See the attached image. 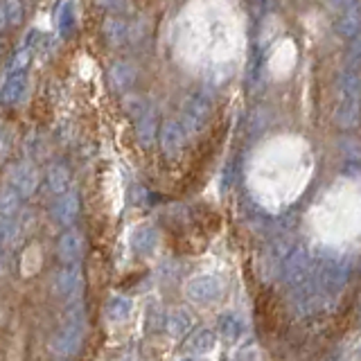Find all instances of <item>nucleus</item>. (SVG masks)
Wrapping results in <instances>:
<instances>
[{
  "instance_id": "1",
  "label": "nucleus",
  "mask_w": 361,
  "mask_h": 361,
  "mask_svg": "<svg viewBox=\"0 0 361 361\" xmlns=\"http://www.w3.org/2000/svg\"><path fill=\"white\" fill-rule=\"evenodd\" d=\"M359 118H361V77L357 71L350 68L338 79L334 122L341 129H353L359 124Z\"/></svg>"
},
{
  "instance_id": "2",
  "label": "nucleus",
  "mask_w": 361,
  "mask_h": 361,
  "mask_svg": "<svg viewBox=\"0 0 361 361\" xmlns=\"http://www.w3.org/2000/svg\"><path fill=\"white\" fill-rule=\"evenodd\" d=\"M212 97L208 93H203V90H197V93H190L183 102V106H180V127H183L188 138L192 135H199L203 129H206V124L210 122L212 118Z\"/></svg>"
},
{
  "instance_id": "3",
  "label": "nucleus",
  "mask_w": 361,
  "mask_h": 361,
  "mask_svg": "<svg viewBox=\"0 0 361 361\" xmlns=\"http://www.w3.org/2000/svg\"><path fill=\"white\" fill-rule=\"evenodd\" d=\"M310 274H312V255L307 251V246H302V244L291 246V251L280 264L282 282H285L289 289H296L302 282L310 280Z\"/></svg>"
},
{
  "instance_id": "4",
  "label": "nucleus",
  "mask_w": 361,
  "mask_h": 361,
  "mask_svg": "<svg viewBox=\"0 0 361 361\" xmlns=\"http://www.w3.org/2000/svg\"><path fill=\"white\" fill-rule=\"evenodd\" d=\"M350 278V269L341 259H323L319 264V271H316V287L321 289V293L325 296H336L341 293L343 287L348 285Z\"/></svg>"
},
{
  "instance_id": "5",
  "label": "nucleus",
  "mask_w": 361,
  "mask_h": 361,
  "mask_svg": "<svg viewBox=\"0 0 361 361\" xmlns=\"http://www.w3.org/2000/svg\"><path fill=\"white\" fill-rule=\"evenodd\" d=\"M86 327H79L73 323H63L50 338V353L56 359H68L79 353V348L84 343Z\"/></svg>"
},
{
  "instance_id": "6",
  "label": "nucleus",
  "mask_w": 361,
  "mask_h": 361,
  "mask_svg": "<svg viewBox=\"0 0 361 361\" xmlns=\"http://www.w3.org/2000/svg\"><path fill=\"white\" fill-rule=\"evenodd\" d=\"M7 183L14 188L23 199H30L32 195H37V190L41 185V172L34 163L20 161L7 169Z\"/></svg>"
},
{
  "instance_id": "7",
  "label": "nucleus",
  "mask_w": 361,
  "mask_h": 361,
  "mask_svg": "<svg viewBox=\"0 0 361 361\" xmlns=\"http://www.w3.org/2000/svg\"><path fill=\"white\" fill-rule=\"evenodd\" d=\"M84 289V271L79 264H63L54 276V293L66 302H75Z\"/></svg>"
},
{
  "instance_id": "8",
  "label": "nucleus",
  "mask_w": 361,
  "mask_h": 361,
  "mask_svg": "<svg viewBox=\"0 0 361 361\" xmlns=\"http://www.w3.org/2000/svg\"><path fill=\"white\" fill-rule=\"evenodd\" d=\"M224 293V280L214 274H199L188 280L185 296L192 302H212Z\"/></svg>"
},
{
  "instance_id": "9",
  "label": "nucleus",
  "mask_w": 361,
  "mask_h": 361,
  "mask_svg": "<svg viewBox=\"0 0 361 361\" xmlns=\"http://www.w3.org/2000/svg\"><path fill=\"white\" fill-rule=\"evenodd\" d=\"M86 253V237L79 228H66L56 240V257L61 264H79Z\"/></svg>"
},
{
  "instance_id": "10",
  "label": "nucleus",
  "mask_w": 361,
  "mask_h": 361,
  "mask_svg": "<svg viewBox=\"0 0 361 361\" xmlns=\"http://www.w3.org/2000/svg\"><path fill=\"white\" fill-rule=\"evenodd\" d=\"M185 140H188V135L183 127H180V122L174 118H167L161 127H158V142H161V149L169 161L183 152Z\"/></svg>"
},
{
  "instance_id": "11",
  "label": "nucleus",
  "mask_w": 361,
  "mask_h": 361,
  "mask_svg": "<svg viewBox=\"0 0 361 361\" xmlns=\"http://www.w3.org/2000/svg\"><path fill=\"white\" fill-rule=\"evenodd\" d=\"M323 293L316 287V282H302L300 287L293 289V310L298 316H312L321 310Z\"/></svg>"
},
{
  "instance_id": "12",
  "label": "nucleus",
  "mask_w": 361,
  "mask_h": 361,
  "mask_svg": "<svg viewBox=\"0 0 361 361\" xmlns=\"http://www.w3.org/2000/svg\"><path fill=\"white\" fill-rule=\"evenodd\" d=\"M135 77H138V68L131 61H116L106 73V82L113 93L124 95L129 93V88L135 84Z\"/></svg>"
},
{
  "instance_id": "13",
  "label": "nucleus",
  "mask_w": 361,
  "mask_h": 361,
  "mask_svg": "<svg viewBox=\"0 0 361 361\" xmlns=\"http://www.w3.org/2000/svg\"><path fill=\"white\" fill-rule=\"evenodd\" d=\"M79 217V195L75 190H68L63 195L56 197L54 206H52V219L63 226V228H71Z\"/></svg>"
},
{
  "instance_id": "14",
  "label": "nucleus",
  "mask_w": 361,
  "mask_h": 361,
  "mask_svg": "<svg viewBox=\"0 0 361 361\" xmlns=\"http://www.w3.org/2000/svg\"><path fill=\"white\" fill-rule=\"evenodd\" d=\"M361 30V5L355 0L353 5L338 9V18L334 23V32L341 39H355Z\"/></svg>"
},
{
  "instance_id": "15",
  "label": "nucleus",
  "mask_w": 361,
  "mask_h": 361,
  "mask_svg": "<svg viewBox=\"0 0 361 361\" xmlns=\"http://www.w3.org/2000/svg\"><path fill=\"white\" fill-rule=\"evenodd\" d=\"M27 90V71L9 73L3 88H0V104L3 106H14L23 99Z\"/></svg>"
},
{
  "instance_id": "16",
  "label": "nucleus",
  "mask_w": 361,
  "mask_h": 361,
  "mask_svg": "<svg viewBox=\"0 0 361 361\" xmlns=\"http://www.w3.org/2000/svg\"><path fill=\"white\" fill-rule=\"evenodd\" d=\"M102 34L111 48H120L129 41V20L120 14H109L102 23Z\"/></svg>"
},
{
  "instance_id": "17",
  "label": "nucleus",
  "mask_w": 361,
  "mask_h": 361,
  "mask_svg": "<svg viewBox=\"0 0 361 361\" xmlns=\"http://www.w3.org/2000/svg\"><path fill=\"white\" fill-rule=\"evenodd\" d=\"M158 244V231L154 228V226H135V228L131 231L129 235V246L131 251L135 255H149L154 253V248Z\"/></svg>"
},
{
  "instance_id": "18",
  "label": "nucleus",
  "mask_w": 361,
  "mask_h": 361,
  "mask_svg": "<svg viewBox=\"0 0 361 361\" xmlns=\"http://www.w3.org/2000/svg\"><path fill=\"white\" fill-rule=\"evenodd\" d=\"M71 180H73V174H71V167L66 163H52L48 167V174H45V183H48V190L52 195H63V192L71 190Z\"/></svg>"
},
{
  "instance_id": "19",
  "label": "nucleus",
  "mask_w": 361,
  "mask_h": 361,
  "mask_svg": "<svg viewBox=\"0 0 361 361\" xmlns=\"http://www.w3.org/2000/svg\"><path fill=\"white\" fill-rule=\"evenodd\" d=\"M158 135V118L152 109H147L140 118H135V138L142 147H152Z\"/></svg>"
},
{
  "instance_id": "20",
  "label": "nucleus",
  "mask_w": 361,
  "mask_h": 361,
  "mask_svg": "<svg viewBox=\"0 0 361 361\" xmlns=\"http://www.w3.org/2000/svg\"><path fill=\"white\" fill-rule=\"evenodd\" d=\"M192 330V314L183 307H176L165 316V332L172 338H183Z\"/></svg>"
},
{
  "instance_id": "21",
  "label": "nucleus",
  "mask_w": 361,
  "mask_h": 361,
  "mask_svg": "<svg viewBox=\"0 0 361 361\" xmlns=\"http://www.w3.org/2000/svg\"><path fill=\"white\" fill-rule=\"evenodd\" d=\"M214 345H217V332L210 330V327H199V330L192 332V336L188 338L185 350L190 355H208Z\"/></svg>"
},
{
  "instance_id": "22",
  "label": "nucleus",
  "mask_w": 361,
  "mask_h": 361,
  "mask_svg": "<svg viewBox=\"0 0 361 361\" xmlns=\"http://www.w3.org/2000/svg\"><path fill=\"white\" fill-rule=\"evenodd\" d=\"M217 332L226 338V341H237L244 334V321L235 312H224L217 321Z\"/></svg>"
},
{
  "instance_id": "23",
  "label": "nucleus",
  "mask_w": 361,
  "mask_h": 361,
  "mask_svg": "<svg viewBox=\"0 0 361 361\" xmlns=\"http://www.w3.org/2000/svg\"><path fill=\"white\" fill-rule=\"evenodd\" d=\"M131 310H133V302L129 296H124V293H116V296H111L106 302V316L113 323L127 321L131 316Z\"/></svg>"
},
{
  "instance_id": "24",
  "label": "nucleus",
  "mask_w": 361,
  "mask_h": 361,
  "mask_svg": "<svg viewBox=\"0 0 361 361\" xmlns=\"http://www.w3.org/2000/svg\"><path fill=\"white\" fill-rule=\"evenodd\" d=\"M23 197L9 183L0 185V217H16Z\"/></svg>"
},
{
  "instance_id": "25",
  "label": "nucleus",
  "mask_w": 361,
  "mask_h": 361,
  "mask_svg": "<svg viewBox=\"0 0 361 361\" xmlns=\"http://www.w3.org/2000/svg\"><path fill=\"white\" fill-rule=\"evenodd\" d=\"M56 27H59V34L63 39H68L75 30V11L71 3H63L56 11Z\"/></svg>"
},
{
  "instance_id": "26",
  "label": "nucleus",
  "mask_w": 361,
  "mask_h": 361,
  "mask_svg": "<svg viewBox=\"0 0 361 361\" xmlns=\"http://www.w3.org/2000/svg\"><path fill=\"white\" fill-rule=\"evenodd\" d=\"M120 104H122L124 113H127V116H131V118H140L142 113L149 109V104H147V102L140 95H135V93H124V95H120Z\"/></svg>"
},
{
  "instance_id": "27",
  "label": "nucleus",
  "mask_w": 361,
  "mask_h": 361,
  "mask_svg": "<svg viewBox=\"0 0 361 361\" xmlns=\"http://www.w3.org/2000/svg\"><path fill=\"white\" fill-rule=\"evenodd\" d=\"M5 11H7V23L9 27H18L23 25V18H25V9H23V0H3Z\"/></svg>"
},
{
  "instance_id": "28",
  "label": "nucleus",
  "mask_w": 361,
  "mask_h": 361,
  "mask_svg": "<svg viewBox=\"0 0 361 361\" xmlns=\"http://www.w3.org/2000/svg\"><path fill=\"white\" fill-rule=\"evenodd\" d=\"M20 233V226L14 217H0V242H14Z\"/></svg>"
},
{
  "instance_id": "29",
  "label": "nucleus",
  "mask_w": 361,
  "mask_h": 361,
  "mask_svg": "<svg viewBox=\"0 0 361 361\" xmlns=\"http://www.w3.org/2000/svg\"><path fill=\"white\" fill-rule=\"evenodd\" d=\"M95 5L106 9L109 14H120L124 16L131 9V0H95Z\"/></svg>"
},
{
  "instance_id": "30",
  "label": "nucleus",
  "mask_w": 361,
  "mask_h": 361,
  "mask_svg": "<svg viewBox=\"0 0 361 361\" xmlns=\"http://www.w3.org/2000/svg\"><path fill=\"white\" fill-rule=\"evenodd\" d=\"M32 48H20L16 54H14V59H11L9 63V73H18V71H27V66L32 61Z\"/></svg>"
},
{
  "instance_id": "31",
  "label": "nucleus",
  "mask_w": 361,
  "mask_h": 361,
  "mask_svg": "<svg viewBox=\"0 0 361 361\" xmlns=\"http://www.w3.org/2000/svg\"><path fill=\"white\" fill-rule=\"evenodd\" d=\"M9 27V23H7V11H5V3L0 0V34H3L5 30Z\"/></svg>"
},
{
  "instance_id": "32",
  "label": "nucleus",
  "mask_w": 361,
  "mask_h": 361,
  "mask_svg": "<svg viewBox=\"0 0 361 361\" xmlns=\"http://www.w3.org/2000/svg\"><path fill=\"white\" fill-rule=\"evenodd\" d=\"M235 361H257V355L253 353V350H244V353L237 355Z\"/></svg>"
},
{
  "instance_id": "33",
  "label": "nucleus",
  "mask_w": 361,
  "mask_h": 361,
  "mask_svg": "<svg viewBox=\"0 0 361 361\" xmlns=\"http://www.w3.org/2000/svg\"><path fill=\"white\" fill-rule=\"evenodd\" d=\"M355 0H330V5L334 7V9H343V7H348V5H353Z\"/></svg>"
},
{
  "instance_id": "34",
  "label": "nucleus",
  "mask_w": 361,
  "mask_h": 361,
  "mask_svg": "<svg viewBox=\"0 0 361 361\" xmlns=\"http://www.w3.org/2000/svg\"><path fill=\"white\" fill-rule=\"evenodd\" d=\"M178 361H195V359H190V357H185V359H178Z\"/></svg>"
},
{
  "instance_id": "35",
  "label": "nucleus",
  "mask_w": 361,
  "mask_h": 361,
  "mask_svg": "<svg viewBox=\"0 0 361 361\" xmlns=\"http://www.w3.org/2000/svg\"><path fill=\"white\" fill-rule=\"evenodd\" d=\"M0 248H3V242H0Z\"/></svg>"
}]
</instances>
